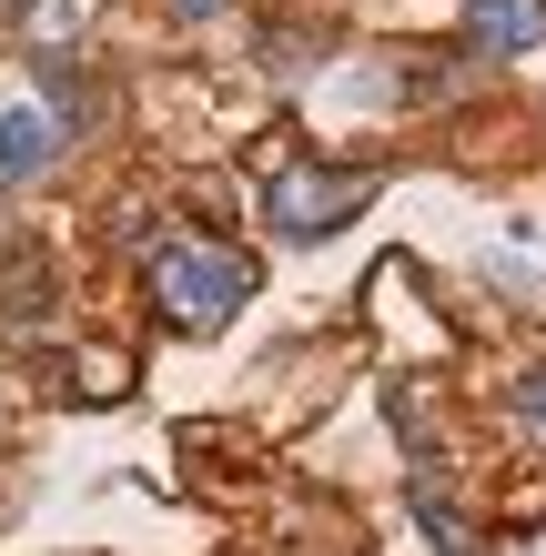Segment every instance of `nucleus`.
<instances>
[{
    "label": "nucleus",
    "instance_id": "f257e3e1",
    "mask_svg": "<svg viewBox=\"0 0 546 556\" xmlns=\"http://www.w3.org/2000/svg\"><path fill=\"white\" fill-rule=\"evenodd\" d=\"M243 293H253V264L233 243H163L152 253V304H163V324L213 334L223 314H243Z\"/></svg>",
    "mask_w": 546,
    "mask_h": 556
},
{
    "label": "nucleus",
    "instance_id": "f03ea898",
    "mask_svg": "<svg viewBox=\"0 0 546 556\" xmlns=\"http://www.w3.org/2000/svg\"><path fill=\"white\" fill-rule=\"evenodd\" d=\"M365 173H304V162H264V213H274V233H294V243H314V233H334L344 213L365 203Z\"/></svg>",
    "mask_w": 546,
    "mask_h": 556
},
{
    "label": "nucleus",
    "instance_id": "7ed1b4c3",
    "mask_svg": "<svg viewBox=\"0 0 546 556\" xmlns=\"http://www.w3.org/2000/svg\"><path fill=\"white\" fill-rule=\"evenodd\" d=\"M546 41V0H475L466 11V51H486V61H517Z\"/></svg>",
    "mask_w": 546,
    "mask_h": 556
},
{
    "label": "nucleus",
    "instance_id": "20e7f679",
    "mask_svg": "<svg viewBox=\"0 0 546 556\" xmlns=\"http://www.w3.org/2000/svg\"><path fill=\"white\" fill-rule=\"evenodd\" d=\"M61 152V122H51V102H30V112H11V122H0V173H41V162Z\"/></svg>",
    "mask_w": 546,
    "mask_h": 556
},
{
    "label": "nucleus",
    "instance_id": "39448f33",
    "mask_svg": "<svg viewBox=\"0 0 546 556\" xmlns=\"http://www.w3.org/2000/svg\"><path fill=\"white\" fill-rule=\"evenodd\" d=\"M526 425H546V375H536V384H526Z\"/></svg>",
    "mask_w": 546,
    "mask_h": 556
},
{
    "label": "nucleus",
    "instance_id": "423d86ee",
    "mask_svg": "<svg viewBox=\"0 0 546 556\" xmlns=\"http://www.w3.org/2000/svg\"><path fill=\"white\" fill-rule=\"evenodd\" d=\"M173 11H192V21H213V11H223V0H173Z\"/></svg>",
    "mask_w": 546,
    "mask_h": 556
}]
</instances>
